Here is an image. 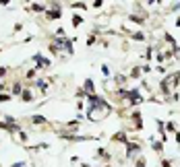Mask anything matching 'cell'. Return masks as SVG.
Here are the masks:
<instances>
[{
    "instance_id": "cell-1",
    "label": "cell",
    "mask_w": 180,
    "mask_h": 167,
    "mask_svg": "<svg viewBox=\"0 0 180 167\" xmlns=\"http://www.w3.org/2000/svg\"><path fill=\"white\" fill-rule=\"evenodd\" d=\"M89 101H91V109H89V113H87V118H89L91 122H102V120H106L112 113V105L108 103V101H104L102 97L91 95Z\"/></svg>"
},
{
    "instance_id": "cell-2",
    "label": "cell",
    "mask_w": 180,
    "mask_h": 167,
    "mask_svg": "<svg viewBox=\"0 0 180 167\" xmlns=\"http://www.w3.org/2000/svg\"><path fill=\"white\" fill-rule=\"evenodd\" d=\"M178 83H180V72H172V74H168V77H164V81H161V91H164V95H168V93H172L174 89H178Z\"/></svg>"
},
{
    "instance_id": "cell-3",
    "label": "cell",
    "mask_w": 180,
    "mask_h": 167,
    "mask_svg": "<svg viewBox=\"0 0 180 167\" xmlns=\"http://www.w3.org/2000/svg\"><path fill=\"white\" fill-rule=\"evenodd\" d=\"M85 93L93 95V81H91V78H87V81H85Z\"/></svg>"
},
{
    "instance_id": "cell-4",
    "label": "cell",
    "mask_w": 180,
    "mask_h": 167,
    "mask_svg": "<svg viewBox=\"0 0 180 167\" xmlns=\"http://www.w3.org/2000/svg\"><path fill=\"white\" fill-rule=\"evenodd\" d=\"M31 122H33V124H44V122H48V120L42 118V116H33V118H31Z\"/></svg>"
},
{
    "instance_id": "cell-5",
    "label": "cell",
    "mask_w": 180,
    "mask_h": 167,
    "mask_svg": "<svg viewBox=\"0 0 180 167\" xmlns=\"http://www.w3.org/2000/svg\"><path fill=\"white\" fill-rule=\"evenodd\" d=\"M81 23H83V19H81L79 14H75V17H73V25H75V27H79Z\"/></svg>"
},
{
    "instance_id": "cell-6",
    "label": "cell",
    "mask_w": 180,
    "mask_h": 167,
    "mask_svg": "<svg viewBox=\"0 0 180 167\" xmlns=\"http://www.w3.org/2000/svg\"><path fill=\"white\" fill-rule=\"evenodd\" d=\"M23 99H25V101H31V99H33V95H31L29 91H23Z\"/></svg>"
},
{
    "instance_id": "cell-7",
    "label": "cell",
    "mask_w": 180,
    "mask_h": 167,
    "mask_svg": "<svg viewBox=\"0 0 180 167\" xmlns=\"http://www.w3.org/2000/svg\"><path fill=\"white\" fill-rule=\"evenodd\" d=\"M31 8H33L35 13H42V10H44V4H31Z\"/></svg>"
},
{
    "instance_id": "cell-8",
    "label": "cell",
    "mask_w": 180,
    "mask_h": 167,
    "mask_svg": "<svg viewBox=\"0 0 180 167\" xmlns=\"http://www.w3.org/2000/svg\"><path fill=\"white\" fill-rule=\"evenodd\" d=\"M13 93H15V95H19V93H21V85H15V87H13Z\"/></svg>"
},
{
    "instance_id": "cell-9",
    "label": "cell",
    "mask_w": 180,
    "mask_h": 167,
    "mask_svg": "<svg viewBox=\"0 0 180 167\" xmlns=\"http://www.w3.org/2000/svg\"><path fill=\"white\" fill-rule=\"evenodd\" d=\"M2 77H6V68H4V66H0V78Z\"/></svg>"
},
{
    "instance_id": "cell-10",
    "label": "cell",
    "mask_w": 180,
    "mask_h": 167,
    "mask_svg": "<svg viewBox=\"0 0 180 167\" xmlns=\"http://www.w3.org/2000/svg\"><path fill=\"white\" fill-rule=\"evenodd\" d=\"M176 27H180V17H178V19H176Z\"/></svg>"
}]
</instances>
